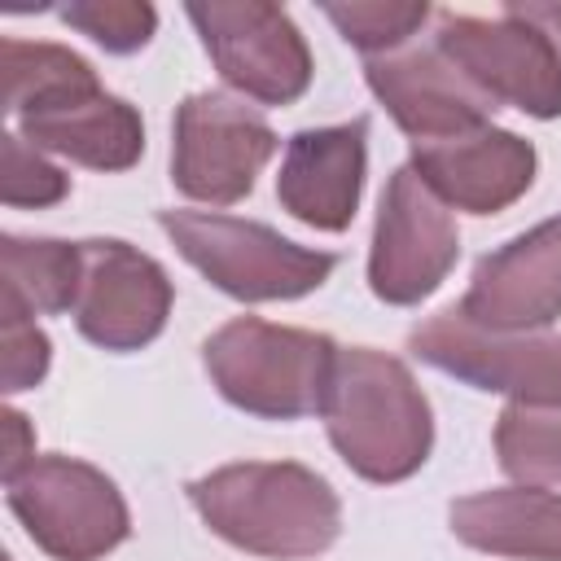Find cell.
Returning <instances> with one entry per match:
<instances>
[{
  "mask_svg": "<svg viewBox=\"0 0 561 561\" xmlns=\"http://www.w3.org/2000/svg\"><path fill=\"white\" fill-rule=\"evenodd\" d=\"M197 517L232 548L267 561H307L337 543L342 500L298 460H237L188 482Z\"/></svg>",
  "mask_w": 561,
  "mask_h": 561,
  "instance_id": "6da1fadb",
  "label": "cell"
},
{
  "mask_svg": "<svg viewBox=\"0 0 561 561\" xmlns=\"http://www.w3.org/2000/svg\"><path fill=\"white\" fill-rule=\"evenodd\" d=\"M333 451L364 482H408L434 447V412L412 368L377 346H337L320 403Z\"/></svg>",
  "mask_w": 561,
  "mask_h": 561,
  "instance_id": "7a4b0ae2",
  "label": "cell"
},
{
  "mask_svg": "<svg viewBox=\"0 0 561 561\" xmlns=\"http://www.w3.org/2000/svg\"><path fill=\"white\" fill-rule=\"evenodd\" d=\"M337 342L316 329L237 316L202 342L210 386L241 412L263 421H302L320 412Z\"/></svg>",
  "mask_w": 561,
  "mask_h": 561,
  "instance_id": "3957f363",
  "label": "cell"
},
{
  "mask_svg": "<svg viewBox=\"0 0 561 561\" xmlns=\"http://www.w3.org/2000/svg\"><path fill=\"white\" fill-rule=\"evenodd\" d=\"M158 228L215 289L237 302H289L320 289L337 259L298 245L267 224L219 210H158Z\"/></svg>",
  "mask_w": 561,
  "mask_h": 561,
  "instance_id": "277c9868",
  "label": "cell"
},
{
  "mask_svg": "<svg viewBox=\"0 0 561 561\" xmlns=\"http://www.w3.org/2000/svg\"><path fill=\"white\" fill-rule=\"evenodd\" d=\"M4 500L53 561H101L131 535V513L114 478L75 456H35L4 482Z\"/></svg>",
  "mask_w": 561,
  "mask_h": 561,
  "instance_id": "5b68a950",
  "label": "cell"
},
{
  "mask_svg": "<svg viewBox=\"0 0 561 561\" xmlns=\"http://www.w3.org/2000/svg\"><path fill=\"white\" fill-rule=\"evenodd\" d=\"M219 79L254 105H294L316 75L311 48L294 18L267 0H193L184 4Z\"/></svg>",
  "mask_w": 561,
  "mask_h": 561,
  "instance_id": "8992f818",
  "label": "cell"
},
{
  "mask_svg": "<svg viewBox=\"0 0 561 561\" xmlns=\"http://www.w3.org/2000/svg\"><path fill=\"white\" fill-rule=\"evenodd\" d=\"M272 123L232 92H193L171 123V184L202 206H232L276 158Z\"/></svg>",
  "mask_w": 561,
  "mask_h": 561,
  "instance_id": "52a82bcc",
  "label": "cell"
},
{
  "mask_svg": "<svg viewBox=\"0 0 561 561\" xmlns=\"http://www.w3.org/2000/svg\"><path fill=\"white\" fill-rule=\"evenodd\" d=\"M408 351L508 403H561V333H500L473 324L460 307H443L408 333Z\"/></svg>",
  "mask_w": 561,
  "mask_h": 561,
  "instance_id": "ba28073f",
  "label": "cell"
},
{
  "mask_svg": "<svg viewBox=\"0 0 561 561\" xmlns=\"http://www.w3.org/2000/svg\"><path fill=\"white\" fill-rule=\"evenodd\" d=\"M434 44L495 105H513L530 118H561V48L513 4L495 18L438 13Z\"/></svg>",
  "mask_w": 561,
  "mask_h": 561,
  "instance_id": "9c48e42d",
  "label": "cell"
},
{
  "mask_svg": "<svg viewBox=\"0 0 561 561\" xmlns=\"http://www.w3.org/2000/svg\"><path fill=\"white\" fill-rule=\"evenodd\" d=\"M460 259V232L451 210L430 193V184L403 162L390 171L373 245H368V289L386 307L425 302Z\"/></svg>",
  "mask_w": 561,
  "mask_h": 561,
  "instance_id": "30bf717a",
  "label": "cell"
},
{
  "mask_svg": "<svg viewBox=\"0 0 561 561\" xmlns=\"http://www.w3.org/2000/svg\"><path fill=\"white\" fill-rule=\"evenodd\" d=\"M83 245V276L75 298L79 333L114 355L149 346L171 316L175 285L158 259L118 237H92Z\"/></svg>",
  "mask_w": 561,
  "mask_h": 561,
  "instance_id": "8fae6325",
  "label": "cell"
},
{
  "mask_svg": "<svg viewBox=\"0 0 561 561\" xmlns=\"http://www.w3.org/2000/svg\"><path fill=\"white\" fill-rule=\"evenodd\" d=\"M364 79L412 145H434L491 127V114L500 110L451 57L438 53L434 39L368 57Z\"/></svg>",
  "mask_w": 561,
  "mask_h": 561,
  "instance_id": "7c38bea8",
  "label": "cell"
},
{
  "mask_svg": "<svg viewBox=\"0 0 561 561\" xmlns=\"http://www.w3.org/2000/svg\"><path fill=\"white\" fill-rule=\"evenodd\" d=\"M456 307L482 329L543 333L561 316V215L482 254Z\"/></svg>",
  "mask_w": 561,
  "mask_h": 561,
  "instance_id": "4fadbf2b",
  "label": "cell"
},
{
  "mask_svg": "<svg viewBox=\"0 0 561 561\" xmlns=\"http://www.w3.org/2000/svg\"><path fill=\"white\" fill-rule=\"evenodd\" d=\"M368 175V118L302 127L285 140L276 202L316 232H346Z\"/></svg>",
  "mask_w": 561,
  "mask_h": 561,
  "instance_id": "5bb4252c",
  "label": "cell"
},
{
  "mask_svg": "<svg viewBox=\"0 0 561 561\" xmlns=\"http://www.w3.org/2000/svg\"><path fill=\"white\" fill-rule=\"evenodd\" d=\"M408 167L430 184V193L447 210L456 206L465 215H500L517 197H526V188L535 184L539 158L530 140L491 123L451 140L412 145Z\"/></svg>",
  "mask_w": 561,
  "mask_h": 561,
  "instance_id": "9a60e30c",
  "label": "cell"
},
{
  "mask_svg": "<svg viewBox=\"0 0 561 561\" xmlns=\"http://www.w3.org/2000/svg\"><path fill=\"white\" fill-rule=\"evenodd\" d=\"M13 123H18V136L26 145H35L39 153L70 158L88 171H127L145 153L140 110L131 101L105 92V83L70 92L61 101H48Z\"/></svg>",
  "mask_w": 561,
  "mask_h": 561,
  "instance_id": "2e32d148",
  "label": "cell"
},
{
  "mask_svg": "<svg viewBox=\"0 0 561 561\" xmlns=\"http://www.w3.org/2000/svg\"><path fill=\"white\" fill-rule=\"evenodd\" d=\"M451 535L491 557L513 561H561V491L548 486H491L447 508Z\"/></svg>",
  "mask_w": 561,
  "mask_h": 561,
  "instance_id": "e0dca14e",
  "label": "cell"
},
{
  "mask_svg": "<svg viewBox=\"0 0 561 561\" xmlns=\"http://www.w3.org/2000/svg\"><path fill=\"white\" fill-rule=\"evenodd\" d=\"M0 298H13L31 316H61L75 311L79 276H83V245L57 237H18L4 232L0 241Z\"/></svg>",
  "mask_w": 561,
  "mask_h": 561,
  "instance_id": "ac0fdd59",
  "label": "cell"
},
{
  "mask_svg": "<svg viewBox=\"0 0 561 561\" xmlns=\"http://www.w3.org/2000/svg\"><path fill=\"white\" fill-rule=\"evenodd\" d=\"M0 70H4V114L22 118L57 96L96 88V70L70 53L66 44H31V39H0Z\"/></svg>",
  "mask_w": 561,
  "mask_h": 561,
  "instance_id": "d6986e66",
  "label": "cell"
},
{
  "mask_svg": "<svg viewBox=\"0 0 561 561\" xmlns=\"http://www.w3.org/2000/svg\"><path fill=\"white\" fill-rule=\"evenodd\" d=\"M495 460L522 486L561 482V403H504L495 416Z\"/></svg>",
  "mask_w": 561,
  "mask_h": 561,
  "instance_id": "ffe728a7",
  "label": "cell"
},
{
  "mask_svg": "<svg viewBox=\"0 0 561 561\" xmlns=\"http://www.w3.org/2000/svg\"><path fill=\"white\" fill-rule=\"evenodd\" d=\"M324 18L337 26L346 44H355L364 57H386L408 48L421 26L430 22L425 0H351V4H320Z\"/></svg>",
  "mask_w": 561,
  "mask_h": 561,
  "instance_id": "44dd1931",
  "label": "cell"
},
{
  "mask_svg": "<svg viewBox=\"0 0 561 561\" xmlns=\"http://www.w3.org/2000/svg\"><path fill=\"white\" fill-rule=\"evenodd\" d=\"M61 22L79 35H88L96 48L127 57L140 53L158 31V9L145 0H70L61 9Z\"/></svg>",
  "mask_w": 561,
  "mask_h": 561,
  "instance_id": "7402d4cb",
  "label": "cell"
},
{
  "mask_svg": "<svg viewBox=\"0 0 561 561\" xmlns=\"http://www.w3.org/2000/svg\"><path fill=\"white\" fill-rule=\"evenodd\" d=\"M0 162H4L0 167V202L13 210H44L70 193V175L61 167H53L18 131L0 136Z\"/></svg>",
  "mask_w": 561,
  "mask_h": 561,
  "instance_id": "603a6c76",
  "label": "cell"
},
{
  "mask_svg": "<svg viewBox=\"0 0 561 561\" xmlns=\"http://www.w3.org/2000/svg\"><path fill=\"white\" fill-rule=\"evenodd\" d=\"M48 364H53L48 333L35 324L26 307H18L13 298H0V386L4 394L35 390L48 377Z\"/></svg>",
  "mask_w": 561,
  "mask_h": 561,
  "instance_id": "cb8c5ba5",
  "label": "cell"
},
{
  "mask_svg": "<svg viewBox=\"0 0 561 561\" xmlns=\"http://www.w3.org/2000/svg\"><path fill=\"white\" fill-rule=\"evenodd\" d=\"M31 460H35V434H31V421H26L18 408H4V465H0V478L9 482V478L22 473Z\"/></svg>",
  "mask_w": 561,
  "mask_h": 561,
  "instance_id": "d4e9b609",
  "label": "cell"
},
{
  "mask_svg": "<svg viewBox=\"0 0 561 561\" xmlns=\"http://www.w3.org/2000/svg\"><path fill=\"white\" fill-rule=\"evenodd\" d=\"M526 22H535L557 48H561V0H535V4H513Z\"/></svg>",
  "mask_w": 561,
  "mask_h": 561,
  "instance_id": "484cf974",
  "label": "cell"
}]
</instances>
